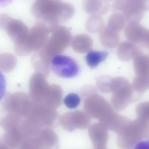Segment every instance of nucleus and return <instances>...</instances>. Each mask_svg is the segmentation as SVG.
Returning <instances> with one entry per match:
<instances>
[{
  "mask_svg": "<svg viewBox=\"0 0 149 149\" xmlns=\"http://www.w3.org/2000/svg\"><path fill=\"white\" fill-rule=\"evenodd\" d=\"M149 141L143 140L138 143L133 149H149Z\"/></svg>",
  "mask_w": 149,
  "mask_h": 149,
  "instance_id": "26",
  "label": "nucleus"
},
{
  "mask_svg": "<svg viewBox=\"0 0 149 149\" xmlns=\"http://www.w3.org/2000/svg\"><path fill=\"white\" fill-rule=\"evenodd\" d=\"M99 39L104 46L110 48L115 47L118 45L120 37L118 32L114 31L107 26L100 31Z\"/></svg>",
  "mask_w": 149,
  "mask_h": 149,
  "instance_id": "17",
  "label": "nucleus"
},
{
  "mask_svg": "<svg viewBox=\"0 0 149 149\" xmlns=\"http://www.w3.org/2000/svg\"><path fill=\"white\" fill-rule=\"evenodd\" d=\"M134 65L137 72H148L149 56L139 51L133 58Z\"/></svg>",
  "mask_w": 149,
  "mask_h": 149,
  "instance_id": "21",
  "label": "nucleus"
},
{
  "mask_svg": "<svg viewBox=\"0 0 149 149\" xmlns=\"http://www.w3.org/2000/svg\"><path fill=\"white\" fill-rule=\"evenodd\" d=\"M71 44L72 48L74 51L78 53H83L91 49L93 42L89 36L81 33L75 36L72 39Z\"/></svg>",
  "mask_w": 149,
  "mask_h": 149,
  "instance_id": "15",
  "label": "nucleus"
},
{
  "mask_svg": "<svg viewBox=\"0 0 149 149\" xmlns=\"http://www.w3.org/2000/svg\"><path fill=\"white\" fill-rule=\"evenodd\" d=\"M124 34L131 42L140 43L149 48V30L139 23H128L125 29Z\"/></svg>",
  "mask_w": 149,
  "mask_h": 149,
  "instance_id": "9",
  "label": "nucleus"
},
{
  "mask_svg": "<svg viewBox=\"0 0 149 149\" xmlns=\"http://www.w3.org/2000/svg\"><path fill=\"white\" fill-rule=\"evenodd\" d=\"M59 122L65 130L72 132L76 129H84L89 127L91 119L84 113L76 111L64 114L60 118Z\"/></svg>",
  "mask_w": 149,
  "mask_h": 149,
  "instance_id": "7",
  "label": "nucleus"
},
{
  "mask_svg": "<svg viewBox=\"0 0 149 149\" xmlns=\"http://www.w3.org/2000/svg\"><path fill=\"white\" fill-rule=\"evenodd\" d=\"M6 81L4 75L0 71V101L6 94Z\"/></svg>",
  "mask_w": 149,
  "mask_h": 149,
  "instance_id": "24",
  "label": "nucleus"
},
{
  "mask_svg": "<svg viewBox=\"0 0 149 149\" xmlns=\"http://www.w3.org/2000/svg\"><path fill=\"white\" fill-rule=\"evenodd\" d=\"M148 121L138 118L130 120L116 134V143L120 149H133L141 141L149 136Z\"/></svg>",
  "mask_w": 149,
  "mask_h": 149,
  "instance_id": "2",
  "label": "nucleus"
},
{
  "mask_svg": "<svg viewBox=\"0 0 149 149\" xmlns=\"http://www.w3.org/2000/svg\"><path fill=\"white\" fill-rule=\"evenodd\" d=\"M35 149H52L57 147L58 138L50 128H44L35 136H31Z\"/></svg>",
  "mask_w": 149,
  "mask_h": 149,
  "instance_id": "10",
  "label": "nucleus"
},
{
  "mask_svg": "<svg viewBox=\"0 0 149 149\" xmlns=\"http://www.w3.org/2000/svg\"><path fill=\"white\" fill-rule=\"evenodd\" d=\"M139 51V49L134 43L126 41L121 42L118 45L117 55L120 60L127 61L133 58Z\"/></svg>",
  "mask_w": 149,
  "mask_h": 149,
  "instance_id": "16",
  "label": "nucleus"
},
{
  "mask_svg": "<svg viewBox=\"0 0 149 149\" xmlns=\"http://www.w3.org/2000/svg\"><path fill=\"white\" fill-rule=\"evenodd\" d=\"M17 59L13 55L5 53L0 54V70L3 72H8L15 67Z\"/></svg>",
  "mask_w": 149,
  "mask_h": 149,
  "instance_id": "20",
  "label": "nucleus"
},
{
  "mask_svg": "<svg viewBox=\"0 0 149 149\" xmlns=\"http://www.w3.org/2000/svg\"><path fill=\"white\" fill-rule=\"evenodd\" d=\"M106 51L92 50L87 54L86 58L88 65L91 68L97 67L100 63L104 61L108 55Z\"/></svg>",
  "mask_w": 149,
  "mask_h": 149,
  "instance_id": "18",
  "label": "nucleus"
},
{
  "mask_svg": "<svg viewBox=\"0 0 149 149\" xmlns=\"http://www.w3.org/2000/svg\"><path fill=\"white\" fill-rule=\"evenodd\" d=\"M51 34L41 49L47 55L53 58L66 49L71 43L72 38L69 29L60 25L56 27Z\"/></svg>",
  "mask_w": 149,
  "mask_h": 149,
  "instance_id": "4",
  "label": "nucleus"
},
{
  "mask_svg": "<svg viewBox=\"0 0 149 149\" xmlns=\"http://www.w3.org/2000/svg\"><path fill=\"white\" fill-rule=\"evenodd\" d=\"M31 11L36 22L53 31L60 23L70 19L75 9L70 3L61 0H38L33 3Z\"/></svg>",
  "mask_w": 149,
  "mask_h": 149,
  "instance_id": "1",
  "label": "nucleus"
},
{
  "mask_svg": "<svg viewBox=\"0 0 149 149\" xmlns=\"http://www.w3.org/2000/svg\"><path fill=\"white\" fill-rule=\"evenodd\" d=\"M52 58L50 57L41 49L32 55L31 61L34 69L42 74L48 73L51 69V63Z\"/></svg>",
  "mask_w": 149,
  "mask_h": 149,
  "instance_id": "13",
  "label": "nucleus"
},
{
  "mask_svg": "<svg viewBox=\"0 0 149 149\" xmlns=\"http://www.w3.org/2000/svg\"><path fill=\"white\" fill-rule=\"evenodd\" d=\"M104 22L99 15H92L87 19L85 24L86 30L89 32L95 33L101 31L104 28Z\"/></svg>",
  "mask_w": 149,
  "mask_h": 149,
  "instance_id": "19",
  "label": "nucleus"
},
{
  "mask_svg": "<svg viewBox=\"0 0 149 149\" xmlns=\"http://www.w3.org/2000/svg\"><path fill=\"white\" fill-rule=\"evenodd\" d=\"M43 76L39 72L32 76L29 82V96L34 102L44 104L51 85L47 83Z\"/></svg>",
  "mask_w": 149,
  "mask_h": 149,
  "instance_id": "8",
  "label": "nucleus"
},
{
  "mask_svg": "<svg viewBox=\"0 0 149 149\" xmlns=\"http://www.w3.org/2000/svg\"><path fill=\"white\" fill-rule=\"evenodd\" d=\"M12 19L10 17L6 14H0V28L5 30Z\"/></svg>",
  "mask_w": 149,
  "mask_h": 149,
  "instance_id": "25",
  "label": "nucleus"
},
{
  "mask_svg": "<svg viewBox=\"0 0 149 149\" xmlns=\"http://www.w3.org/2000/svg\"><path fill=\"white\" fill-rule=\"evenodd\" d=\"M52 31L46 26L36 22L29 30L26 40V45L30 52H36L42 48Z\"/></svg>",
  "mask_w": 149,
  "mask_h": 149,
  "instance_id": "6",
  "label": "nucleus"
},
{
  "mask_svg": "<svg viewBox=\"0 0 149 149\" xmlns=\"http://www.w3.org/2000/svg\"><path fill=\"white\" fill-rule=\"evenodd\" d=\"M148 8V1L144 0H116L112 6L114 13L122 14L128 23H139Z\"/></svg>",
  "mask_w": 149,
  "mask_h": 149,
  "instance_id": "3",
  "label": "nucleus"
},
{
  "mask_svg": "<svg viewBox=\"0 0 149 149\" xmlns=\"http://www.w3.org/2000/svg\"><path fill=\"white\" fill-rule=\"evenodd\" d=\"M93 149H107L105 147H95Z\"/></svg>",
  "mask_w": 149,
  "mask_h": 149,
  "instance_id": "27",
  "label": "nucleus"
},
{
  "mask_svg": "<svg viewBox=\"0 0 149 149\" xmlns=\"http://www.w3.org/2000/svg\"><path fill=\"white\" fill-rule=\"evenodd\" d=\"M108 129L101 123L93 124L89 126L90 138L95 147H105L109 138Z\"/></svg>",
  "mask_w": 149,
  "mask_h": 149,
  "instance_id": "12",
  "label": "nucleus"
},
{
  "mask_svg": "<svg viewBox=\"0 0 149 149\" xmlns=\"http://www.w3.org/2000/svg\"><path fill=\"white\" fill-rule=\"evenodd\" d=\"M14 45L26 43L29 29L22 21L12 19L5 29Z\"/></svg>",
  "mask_w": 149,
  "mask_h": 149,
  "instance_id": "11",
  "label": "nucleus"
},
{
  "mask_svg": "<svg viewBox=\"0 0 149 149\" xmlns=\"http://www.w3.org/2000/svg\"><path fill=\"white\" fill-rule=\"evenodd\" d=\"M63 102L68 108L73 109L79 105L80 102V99L77 94L71 93L68 94L65 97Z\"/></svg>",
  "mask_w": 149,
  "mask_h": 149,
  "instance_id": "23",
  "label": "nucleus"
},
{
  "mask_svg": "<svg viewBox=\"0 0 149 149\" xmlns=\"http://www.w3.org/2000/svg\"><path fill=\"white\" fill-rule=\"evenodd\" d=\"M110 4L107 0H86L84 1L83 7L85 11L92 15H99L106 13Z\"/></svg>",
  "mask_w": 149,
  "mask_h": 149,
  "instance_id": "14",
  "label": "nucleus"
},
{
  "mask_svg": "<svg viewBox=\"0 0 149 149\" xmlns=\"http://www.w3.org/2000/svg\"><path fill=\"white\" fill-rule=\"evenodd\" d=\"M51 67L55 74L62 78L73 77L77 75L79 70L78 65L73 59L61 54L53 58Z\"/></svg>",
  "mask_w": 149,
  "mask_h": 149,
  "instance_id": "5",
  "label": "nucleus"
},
{
  "mask_svg": "<svg viewBox=\"0 0 149 149\" xmlns=\"http://www.w3.org/2000/svg\"><path fill=\"white\" fill-rule=\"evenodd\" d=\"M125 21L122 14L118 13H114L109 18L107 27L118 33L124 27Z\"/></svg>",
  "mask_w": 149,
  "mask_h": 149,
  "instance_id": "22",
  "label": "nucleus"
}]
</instances>
